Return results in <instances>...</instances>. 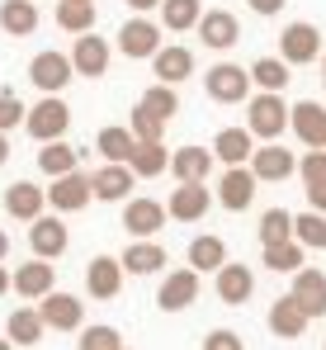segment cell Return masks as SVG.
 <instances>
[{
  "label": "cell",
  "mask_w": 326,
  "mask_h": 350,
  "mask_svg": "<svg viewBox=\"0 0 326 350\" xmlns=\"http://www.w3.org/2000/svg\"><path fill=\"white\" fill-rule=\"evenodd\" d=\"M71 128V109H66V100L62 95H43L29 114H24V133L33 137V142H53Z\"/></svg>",
  "instance_id": "6da1fadb"
},
{
  "label": "cell",
  "mask_w": 326,
  "mask_h": 350,
  "mask_svg": "<svg viewBox=\"0 0 326 350\" xmlns=\"http://www.w3.org/2000/svg\"><path fill=\"white\" fill-rule=\"evenodd\" d=\"M204 90H208L213 105H241L251 95V71L236 66V62H222V66H213L204 76Z\"/></svg>",
  "instance_id": "7a4b0ae2"
},
{
  "label": "cell",
  "mask_w": 326,
  "mask_h": 350,
  "mask_svg": "<svg viewBox=\"0 0 326 350\" xmlns=\"http://www.w3.org/2000/svg\"><path fill=\"white\" fill-rule=\"evenodd\" d=\"M279 57L288 62V66H308V62L322 57V33H317V24H308V19L288 24V29L279 33Z\"/></svg>",
  "instance_id": "3957f363"
},
{
  "label": "cell",
  "mask_w": 326,
  "mask_h": 350,
  "mask_svg": "<svg viewBox=\"0 0 326 350\" xmlns=\"http://www.w3.org/2000/svg\"><path fill=\"white\" fill-rule=\"evenodd\" d=\"M71 76H76V62L66 57V53H53V48L29 62V81H33L43 95H62V90L71 85Z\"/></svg>",
  "instance_id": "277c9868"
},
{
  "label": "cell",
  "mask_w": 326,
  "mask_h": 350,
  "mask_svg": "<svg viewBox=\"0 0 326 350\" xmlns=\"http://www.w3.org/2000/svg\"><path fill=\"white\" fill-rule=\"evenodd\" d=\"M246 128L256 133V137H265V142H274L284 128H288V105L274 95V90H260L256 100H251V114H246Z\"/></svg>",
  "instance_id": "5b68a950"
},
{
  "label": "cell",
  "mask_w": 326,
  "mask_h": 350,
  "mask_svg": "<svg viewBox=\"0 0 326 350\" xmlns=\"http://www.w3.org/2000/svg\"><path fill=\"white\" fill-rule=\"evenodd\" d=\"M256 171H251V161L246 166H227L222 180H217V204L227 208V213H241V208H251V199H256Z\"/></svg>",
  "instance_id": "8992f818"
},
{
  "label": "cell",
  "mask_w": 326,
  "mask_h": 350,
  "mask_svg": "<svg viewBox=\"0 0 326 350\" xmlns=\"http://www.w3.org/2000/svg\"><path fill=\"white\" fill-rule=\"evenodd\" d=\"M194 298H199V270H194V265H180V270H170L161 280L157 308H161V312H185Z\"/></svg>",
  "instance_id": "52a82bcc"
},
{
  "label": "cell",
  "mask_w": 326,
  "mask_h": 350,
  "mask_svg": "<svg viewBox=\"0 0 326 350\" xmlns=\"http://www.w3.org/2000/svg\"><path fill=\"white\" fill-rule=\"evenodd\" d=\"M118 53L123 57H133V62H142V57H157L161 53V24H152V19H128L123 29H118Z\"/></svg>",
  "instance_id": "ba28073f"
},
{
  "label": "cell",
  "mask_w": 326,
  "mask_h": 350,
  "mask_svg": "<svg viewBox=\"0 0 326 350\" xmlns=\"http://www.w3.org/2000/svg\"><path fill=\"white\" fill-rule=\"evenodd\" d=\"M38 312H43V322L53 327V332H81L85 327V303L76 298V293H43L38 298Z\"/></svg>",
  "instance_id": "9c48e42d"
},
{
  "label": "cell",
  "mask_w": 326,
  "mask_h": 350,
  "mask_svg": "<svg viewBox=\"0 0 326 350\" xmlns=\"http://www.w3.org/2000/svg\"><path fill=\"white\" fill-rule=\"evenodd\" d=\"M90 199H95V185H90V175H81V171L53 175V189H48V204H53L57 213H81V208H85Z\"/></svg>",
  "instance_id": "30bf717a"
},
{
  "label": "cell",
  "mask_w": 326,
  "mask_h": 350,
  "mask_svg": "<svg viewBox=\"0 0 326 350\" xmlns=\"http://www.w3.org/2000/svg\"><path fill=\"white\" fill-rule=\"evenodd\" d=\"M208 204H213V194L204 189V180H180V189L165 199V213L175 223H199L208 213Z\"/></svg>",
  "instance_id": "8fae6325"
},
{
  "label": "cell",
  "mask_w": 326,
  "mask_h": 350,
  "mask_svg": "<svg viewBox=\"0 0 326 350\" xmlns=\"http://www.w3.org/2000/svg\"><path fill=\"white\" fill-rule=\"evenodd\" d=\"M29 246H33V256H43V260H57V256H66V246H71V232H66V223H62V218H48V213H38V218L29 223Z\"/></svg>",
  "instance_id": "7c38bea8"
},
{
  "label": "cell",
  "mask_w": 326,
  "mask_h": 350,
  "mask_svg": "<svg viewBox=\"0 0 326 350\" xmlns=\"http://www.w3.org/2000/svg\"><path fill=\"white\" fill-rule=\"evenodd\" d=\"M288 128H293V137L303 147H326V109L317 100H298L288 109Z\"/></svg>",
  "instance_id": "4fadbf2b"
},
{
  "label": "cell",
  "mask_w": 326,
  "mask_h": 350,
  "mask_svg": "<svg viewBox=\"0 0 326 350\" xmlns=\"http://www.w3.org/2000/svg\"><path fill=\"white\" fill-rule=\"evenodd\" d=\"M251 171H256L260 185H274V180H288V175L298 171V157L288 147H279V142H265V147L251 152Z\"/></svg>",
  "instance_id": "5bb4252c"
},
{
  "label": "cell",
  "mask_w": 326,
  "mask_h": 350,
  "mask_svg": "<svg viewBox=\"0 0 326 350\" xmlns=\"http://www.w3.org/2000/svg\"><path fill=\"white\" fill-rule=\"evenodd\" d=\"M133 180H137V175H133L128 161H105L100 171L90 175V185H95V199H100V204H123V199L133 194Z\"/></svg>",
  "instance_id": "9a60e30c"
},
{
  "label": "cell",
  "mask_w": 326,
  "mask_h": 350,
  "mask_svg": "<svg viewBox=\"0 0 326 350\" xmlns=\"http://www.w3.org/2000/svg\"><path fill=\"white\" fill-rule=\"evenodd\" d=\"M123 260L118 256H95L90 265H85V289H90V298H118V289H123Z\"/></svg>",
  "instance_id": "2e32d148"
},
{
  "label": "cell",
  "mask_w": 326,
  "mask_h": 350,
  "mask_svg": "<svg viewBox=\"0 0 326 350\" xmlns=\"http://www.w3.org/2000/svg\"><path fill=\"white\" fill-rule=\"evenodd\" d=\"M236 38H241V24H236L232 10H204V19H199V43H204V48L227 53Z\"/></svg>",
  "instance_id": "e0dca14e"
},
{
  "label": "cell",
  "mask_w": 326,
  "mask_h": 350,
  "mask_svg": "<svg viewBox=\"0 0 326 350\" xmlns=\"http://www.w3.org/2000/svg\"><path fill=\"white\" fill-rule=\"evenodd\" d=\"M165 204H157V199H123V228L133 237H157L165 228Z\"/></svg>",
  "instance_id": "ac0fdd59"
},
{
  "label": "cell",
  "mask_w": 326,
  "mask_h": 350,
  "mask_svg": "<svg viewBox=\"0 0 326 350\" xmlns=\"http://www.w3.org/2000/svg\"><path fill=\"white\" fill-rule=\"evenodd\" d=\"M213 289L227 308H241V303H251V293H256V275H251V265H232V260H227L213 275Z\"/></svg>",
  "instance_id": "d6986e66"
},
{
  "label": "cell",
  "mask_w": 326,
  "mask_h": 350,
  "mask_svg": "<svg viewBox=\"0 0 326 350\" xmlns=\"http://www.w3.org/2000/svg\"><path fill=\"white\" fill-rule=\"evenodd\" d=\"M43 208H48V189H38L33 180H14V185L5 189V213H10V218L33 223Z\"/></svg>",
  "instance_id": "ffe728a7"
},
{
  "label": "cell",
  "mask_w": 326,
  "mask_h": 350,
  "mask_svg": "<svg viewBox=\"0 0 326 350\" xmlns=\"http://www.w3.org/2000/svg\"><path fill=\"white\" fill-rule=\"evenodd\" d=\"M308 312H303V303L293 298V293H284V298H274V308H270V332L279 336V341H298L303 332H308Z\"/></svg>",
  "instance_id": "44dd1931"
},
{
  "label": "cell",
  "mask_w": 326,
  "mask_h": 350,
  "mask_svg": "<svg viewBox=\"0 0 326 350\" xmlns=\"http://www.w3.org/2000/svg\"><path fill=\"white\" fill-rule=\"evenodd\" d=\"M71 62H76V76L100 81V76L109 71V43H105V38H95V29H90V33H76Z\"/></svg>",
  "instance_id": "7402d4cb"
},
{
  "label": "cell",
  "mask_w": 326,
  "mask_h": 350,
  "mask_svg": "<svg viewBox=\"0 0 326 350\" xmlns=\"http://www.w3.org/2000/svg\"><path fill=\"white\" fill-rule=\"evenodd\" d=\"M288 293L303 303L308 317H326V275H322V270H312V265L293 270V289H288Z\"/></svg>",
  "instance_id": "603a6c76"
},
{
  "label": "cell",
  "mask_w": 326,
  "mask_h": 350,
  "mask_svg": "<svg viewBox=\"0 0 326 350\" xmlns=\"http://www.w3.org/2000/svg\"><path fill=\"white\" fill-rule=\"evenodd\" d=\"M128 275H161L165 270V246L152 241V237H133V246L118 256Z\"/></svg>",
  "instance_id": "cb8c5ba5"
},
{
  "label": "cell",
  "mask_w": 326,
  "mask_h": 350,
  "mask_svg": "<svg viewBox=\"0 0 326 350\" xmlns=\"http://www.w3.org/2000/svg\"><path fill=\"white\" fill-rule=\"evenodd\" d=\"M152 71H157V81H165V85H180L185 76H194V53L180 48V43H170V48L161 43V53L152 57Z\"/></svg>",
  "instance_id": "d4e9b609"
},
{
  "label": "cell",
  "mask_w": 326,
  "mask_h": 350,
  "mask_svg": "<svg viewBox=\"0 0 326 350\" xmlns=\"http://www.w3.org/2000/svg\"><path fill=\"white\" fill-rule=\"evenodd\" d=\"M53 280H57V270L43 256H33L29 265L14 270V293H19V298H43V293H53Z\"/></svg>",
  "instance_id": "484cf974"
},
{
  "label": "cell",
  "mask_w": 326,
  "mask_h": 350,
  "mask_svg": "<svg viewBox=\"0 0 326 350\" xmlns=\"http://www.w3.org/2000/svg\"><path fill=\"white\" fill-rule=\"evenodd\" d=\"M251 137H256L251 128H222V133L213 137V157L222 161V166H246V161H251V152H256V147H251Z\"/></svg>",
  "instance_id": "4316f807"
},
{
  "label": "cell",
  "mask_w": 326,
  "mask_h": 350,
  "mask_svg": "<svg viewBox=\"0 0 326 350\" xmlns=\"http://www.w3.org/2000/svg\"><path fill=\"white\" fill-rule=\"evenodd\" d=\"M308 246L298 241V237H288V241H270L265 251H260V260H265V270H274V275H293V270H303L308 260Z\"/></svg>",
  "instance_id": "83f0119b"
},
{
  "label": "cell",
  "mask_w": 326,
  "mask_h": 350,
  "mask_svg": "<svg viewBox=\"0 0 326 350\" xmlns=\"http://www.w3.org/2000/svg\"><path fill=\"white\" fill-rule=\"evenodd\" d=\"M43 332H48V322H43V312H38V308H14V312H10V322H5V336H10L14 346H38V341H43Z\"/></svg>",
  "instance_id": "f1b7e54d"
},
{
  "label": "cell",
  "mask_w": 326,
  "mask_h": 350,
  "mask_svg": "<svg viewBox=\"0 0 326 350\" xmlns=\"http://www.w3.org/2000/svg\"><path fill=\"white\" fill-rule=\"evenodd\" d=\"M0 29H5L10 38H29V33L38 29V5H33V0H5V5H0Z\"/></svg>",
  "instance_id": "f546056e"
},
{
  "label": "cell",
  "mask_w": 326,
  "mask_h": 350,
  "mask_svg": "<svg viewBox=\"0 0 326 350\" xmlns=\"http://www.w3.org/2000/svg\"><path fill=\"white\" fill-rule=\"evenodd\" d=\"M189 265L199 270V275H217L222 265H227V246H222V237L204 232L189 241Z\"/></svg>",
  "instance_id": "4dcf8cb0"
},
{
  "label": "cell",
  "mask_w": 326,
  "mask_h": 350,
  "mask_svg": "<svg viewBox=\"0 0 326 350\" xmlns=\"http://www.w3.org/2000/svg\"><path fill=\"white\" fill-rule=\"evenodd\" d=\"M170 171H175V180H204L213 171V152L208 147H180V152H170Z\"/></svg>",
  "instance_id": "1f68e13d"
},
{
  "label": "cell",
  "mask_w": 326,
  "mask_h": 350,
  "mask_svg": "<svg viewBox=\"0 0 326 350\" xmlns=\"http://www.w3.org/2000/svg\"><path fill=\"white\" fill-rule=\"evenodd\" d=\"M128 166H133V175H142V180H157L161 171H170V152H165V142H137Z\"/></svg>",
  "instance_id": "d6a6232c"
},
{
  "label": "cell",
  "mask_w": 326,
  "mask_h": 350,
  "mask_svg": "<svg viewBox=\"0 0 326 350\" xmlns=\"http://www.w3.org/2000/svg\"><path fill=\"white\" fill-rule=\"evenodd\" d=\"M199 19H204V0H161V24L170 33L199 29Z\"/></svg>",
  "instance_id": "836d02e7"
},
{
  "label": "cell",
  "mask_w": 326,
  "mask_h": 350,
  "mask_svg": "<svg viewBox=\"0 0 326 350\" xmlns=\"http://www.w3.org/2000/svg\"><path fill=\"white\" fill-rule=\"evenodd\" d=\"M57 29L90 33L95 29V0H57Z\"/></svg>",
  "instance_id": "e575fe53"
},
{
  "label": "cell",
  "mask_w": 326,
  "mask_h": 350,
  "mask_svg": "<svg viewBox=\"0 0 326 350\" xmlns=\"http://www.w3.org/2000/svg\"><path fill=\"white\" fill-rule=\"evenodd\" d=\"M95 147H100V157H105V161H133L137 137H133V128H100Z\"/></svg>",
  "instance_id": "d590c367"
},
{
  "label": "cell",
  "mask_w": 326,
  "mask_h": 350,
  "mask_svg": "<svg viewBox=\"0 0 326 350\" xmlns=\"http://www.w3.org/2000/svg\"><path fill=\"white\" fill-rule=\"evenodd\" d=\"M137 109H147V114H157L161 123H170V118L180 114V95H175V85H165V81H157L142 100H137Z\"/></svg>",
  "instance_id": "8d00e7d4"
},
{
  "label": "cell",
  "mask_w": 326,
  "mask_h": 350,
  "mask_svg": "<svg viewBox=\"0 0 326 350\" xmlns=\"http://www.w3.org/2000/svg\"><path fill=\"white\" fill-rule=\"evenodd\" d=\"M76 147L71 142H62V137H53V142H43V152H38V166H43V175H66L76 171Z\"/></svg>",
  "instance_id": "74e56055"
},
{
  "label": "cell",
  "mask_w": 326,
  "mask_h": 350,
  "mask_svg": "<svg viewBox=\"0 0 326 350\" xmlns=\"http://www.w3.org/2000/svg\"><path fill=\"white\" fill-rule=\"evenodd\" d=\"M251 85H260V90H284L288 85V62L284 57H260V62H251Z\"/></svg>",
  "instance_id": "f35d334b"
},
{
  "label": "cell",
  "mask_w": 326,
  "mask_h": 350,
  "mask_svg": "<svg viewBox=\"0 0 326 350\" xmlns=\"http://www.w3.org/2000/svg\"><path fill=\"white\" fill-rule=\"evenodd\" d=\"M293 237H298L308 251H326V213H317V208L298 213V218H293Z\"/></svg>",
  "instance_id": "ab89813d"
},
{
  "label": "cell",
  "mask_w": 326,
  "mask_h": 350,
  "mask_svg": "<svg viewBox=\"0 0 326 350\" xmlns=\"http://www.w3.org/2000/svg\"><path fill=\"white\" fill-rule=\"evenodd\" d=\"M288 237H293V213H288V208H265V213H260V246L288 241Z\"/></svg>",
  "instance_id": "60d3db41"
},
{
  "label": "cell",
  "mask_w": 326,
  "mask_h": 350,
  "mask_svg": "<svg viewBox=\"0 0 326 350\" xmlns=\"http://www.w3.org/2000/svg\"><path fill=\"white\" fill-rule=\"evenodd\" d=\"M76 350H123V336H118V327H81V341Z\"/></svg>",
  "instance_id": "b9f144b4"
},
{
  "label": "cell",
  "mask_w": 326,
  "mask_h": 350,
  "mask_svg": "<svg viewBox=\"0 0 326 350\" xmlns=\"http://www.w3.org/2000/svg\"><path fill=\"white\" fill-rule=\"evenodd\" d=\"M128 128H133L137 142H161V133H165V123L157 114H147V109H133V123Z\"/></svg>",
  "instance_id": "7bdbcfd3"
},
{
  "label": "cell",
  "mask_w": 326,
  "mask_h": 350,
  "mask_svg": "<svg viewBox=\"0 0 326 350\" xmlns=\"http://www.w3.org/2000/svg\"><path fill=\"white\" fill-rule=\"evenodd\" d=\"M24 105L14 100V95H0V133H10V128H24Z\"/></svg>",
  "instance_id": "ee69618b"
},
{
  "label": "cell",
  "mask_w": 326,
  "mask_h": 350,
  "mask_svg": "<svg viewBox=\"0 0 326 350\" xmlns=\"http://www.w3.org/2000/svg\"><path fill=\"white\" fill-rule=\"evenodd\" d=\"M204 350H246V341L236 336V332H227V327H217L204 336Z\"/></svg>",
  "instance_id": "f6af8a7d"
},
{
  "label": "cell",
  "mask_w": 326,
  "mask_h": 350,
  "mask_svg": "<svg viewBox=\"0 0 326 350\" xmlns=\"http://www.w3.org/2000/svg\"><path fill=\"white\" fill-rule=\"evenodd\" d=\"M308 208L326 213V180H308Z\"/></svg>",
  "instance_id": "bcb514c9"
},
{
  "label": "cell",
  "mask_w": 326,
  "mask_h": 350,
  "mask_svg": "<svg viewBox=\"0 0 326 350\" xmlns=\"http://www.w3.org/2000/svg\"><path fill=\"white\" fill-rule=\"evenodd\" d=\"M246 5H251V10H256V14H265V19H270V14H279V10H284V0H246Z\"/></svg>",
  "instance_id": "7dc6e473"
},
{
  "label": "cell",
  "mask_w": 326,
  "mask_h": 350,
  "mask_svg": "<svg viewBox=\"0 0 326 350\" xmlns=\"http://www.w3.org/2000/svg\"><path fill=\"white\" fill-rule=\"evenodd\" d=\"M128 5H133L137 14H147V10H161V0H128Z\"/></svg>",
  "instance_id": "c3c4849f"
},
{
  "label": "cell",
  "mask_w": 326,
  "mask_h": 350,
  "mask_svg": "<svg viewBox=\"0 0 326 350\" xmlns=\"http://www.w3.org/2000/svg\"><path fill=\"white\" fill-rule=\"evenodd\" d=\"M14 289V275H10V270H5V265H0V298H5V293Z\"/></svg>",
  "instance_id": "681fc988"
},
{
  "label": "cell",
  "mask_w": 326,
  "mask_h": 350,
  "mask_svg": "<svg viewBox=\"0 0 326 350\" xmlns=\"http://www.w3.org/2000/svg\"><path fill=\"white\" fill-rule=\"evenodd\" d=\"M10 161V142H5V133H0V166Z\"/></svg>",
  "instance_id": "f907efd6"
},
{
  "label": "cell",
  "mask_w": 326,
  "mask_h": 350,
  "mask_svg": "<svg viewBox=\"0 0 326 350\" xmlns=\"http://www.w3.org/2000/svg\"><path fill=\"white\" fill-rule=\"evenodd\" d=\"M10 256V237H5V228H0V260Z\"/></svg>",
  "instance_id": "816d5d0a"
},
{
  "label": "cell",
  "mask_w": 326,
  "mask_h": 350,
  "mask_svg": "<svg viewBox=\"0 0 326 350\" xmlns=\"http://www.w3.org/2000/svg\"><path fill=\"white\" fill-rule=\"evenodd\" d=\"M0 350H14V341H10V336H5V341H0Z\"/></svg>",
  "instance_id": "f5cc1de1"
},
{
  "label": "cell",
  "mask_w": 326,
  "mask_h": 350,
  "mask_svg": "<svg viewBox=\"0 0 326 350\" xmlns=\"http://www.w3.org/2000/svg\"><path fill=\"white\" fill-rule=\"evenodd\" d=\"M322 85H326V62H322Z\"/></svg>",
  "instance_id": "db71d44e"
},
{
  "label": "cell",
  "mask_w": 326,
  "mask_h": 350,
  "mask_svg": "<svg viewBox=\"0 0 326 350\" xmlns=\"http://www.w3.org/2000/svg\"><path fill=\"white\" fill-rule=\"evenodd\" d=\"M322 350H326V341H322Z\"/></svg>",
  "instance_id": "11a10c76"
},
{
  "label": "cell",
  "mask_w": 326,
  "mask_h": 350,
  "mask_svg": "<svg viewBox=\"0 0 326 350\" xmlns=\"http://www.w3.org/2000/svg\"><path fill=\"white\" fill-rule=\"evenodd\" d=\"M123 350H128V346H123Z\"/></svg>",
  "instance_id": "9f6ffc18"
}]
</instances>
